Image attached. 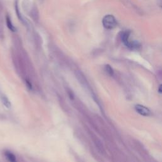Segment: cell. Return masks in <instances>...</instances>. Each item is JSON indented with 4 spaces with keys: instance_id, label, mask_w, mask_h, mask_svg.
Segmentation results:
<instances>
[{
    "instance_id": "cell-6",
    "label": "cell",
    "mask_w": 162,
    "mask_h": 162,
    "mask_svg": "<svg viewBox=\"0 0 162 162\" xmlns=\"http://www.w3.org/2000/svg\"><path fill=\"white\" fill-rule=\"evenodd\" d=\"M6 22H7V25L8 26V29L12 31V32H15L16 31V28L13 25L12 22V20L10 18V17L9 16H7L6 17Z\"/></svg>"
},
{
    "instance_id": "cell-9",
    "label": "cell",
    "mask_w": 162,
    "mask_h": 162,
    "mask_svg": "<svg viewBox=\"0 0 162 162\" xmlns=\"http://www.w3.org/2000/svg\"><path fill=\"white\" fill-rule=\"evenodd\" d=\"M67 93H68V96H69V98H70V99H72V100L74 99L75 96H74L73 92L70 88H67Z\"/></svg>"
},
{
    "instance_id": "cell-1",
    "label": "cell",
    "mask_w": 162,
    "mask_h": 162,
    "mask_svg": "<svg viewBox=\"0 0 162 162\" xmlns=\"http://www.w3.org/2000/svg\"><path fill=\"white\" fill-rule=\"evenodd\" d=\"M102 23L104 28L108 30H112L117 26V21L112 15H105L102 20Z\"/></svg>"
},
{
    "instance_id": "cell-10",
    "label": "cell",
    "mask_w": 162,
    "mask_h": 162,
    "mask_svg": "<svg viewBox=\"0 0 162 162\" xmlns=\"http://www.w3.org/2000/svg\"><path fill=\"white\" fill-rule=\"evenodd\" d=\"M25 83H26V86H27V87H28V89H31V90L33 89V85H32V84L30 83V81H29V80L27 79V80H25Z\"/></svg>"
},
{
    "instance_id": "cell-4",
    "label": "cell",
    "mask_w": 162,
    "mask_h": 162,
    "mask_svg": "<svg viewBox=\"0 0 162 162\" xmlns=\"http://www.w3.org/2000/svg\"><path fill=\"white\" fill-rule=\"evenodd\" d=\"M5 156L7 158V159L10 161V162H17V158L15 156V154L12 153L10 151H5Z\"/></svg>"
},
{
    "instance_id": "cell-3",
    "label": "cell",
    "mask_w": 162,
    "mask_h": 162,
    "mask_svg": "<svg viewBox=\"0 0 162 162\" xmlns=\"http://www.w3.org/2000/svg\"><path fill=\"white\" fill-rule=\"evenodd\" d=\"M0 100H1L2 103L6 108H7V109H10L12 106L11 102L8 99V97L2 91H0Z\"/></svg>"
},
{
    "instance_id": "cell-8",
    "label": "cell",
    "mask_w": 162,
    "mask_h": 162,
    "mask_svg": "<svg viewBox=\"0 0 162 162\" xmlns=\"http://www.w3.org/2000/svg\"><path fill=\"white\" fill-rule=\"evenodd\" d=\"M105 70L106 72V73L110 75V76H113L114 74V71L112 68V67L110 65H105Z\"/></svg>"
},
{
    "instance_id": "cell-11",
    "label": "cell",
    "mask_w": 162,
    "mask_h": 162,
    "mask_svg": "<svg viewBox=\"0 0 162 162\" xmlns=\"http://www.w3.org/2000/svg\"><path fill=\"white\" fill-rule=\"evenodd\" d=\"M158 92L160 93H162V84L160 85L159 86V88H158Z\"/></svg>"
},
{
    "instance_id": "cell-7",
    "label": "cell",
    "mask_w": 162,
    "mask_h": 162,
    "mask_svg": "<svg viewBox=\"0 0 162 162\" xmlns=\"http://www.w3.org/2000/svg\"><path fill=\"white\" fill-rule=\"evenodd\" d=\"M5 32H4V27H3V19L0 15V39H3L4 38Z\"/></svg>"
},
{
    "instance_id": "cell-2",
    "label": "cell",
    "mask_w": 162,
    "mask_h": 162,
    "mask_svg": "<svg viewBox=\"0 0 162 162\" xmlns=\"http://www.w3.org/2000/svg\"><path fill=\"white\" fill-rule=\"evenodd\" d=\"M135 110H136V111L139 114H140L141 115H143V116L148 117L151 115V112L149 109H148L147 107L141 105V104H136V106H135Z\"/></svg>"
},
{
    "instance_id": "cell-5",
    "label": "cell",
    "mask_w": 162,
    "mask_h": 162,
    "mask_svg": "<svg viewBox=\"0 0 162 162\" xmlns=\"http://www.w3.org/2000/svg\"><path fill=\"white\" fill-rule=\"evenodd\" d=\"M31 16L35 22H38L39 20V11L38 10L37 7H33L31 12Z\"/></svg>"
}]
</instances>
